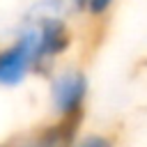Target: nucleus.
<instances>
[{
	"mask_svg": "<svg viewBox=\"0 0 147 147\" xmlns=\"http://www.w3.org/2000/svg\"><path fill=\"white\" fill-rule=\"evenodd\" d=\"M28 76H39L37 28L18 23L14 37L0 46V87H18Z\"/></svg>",
	"mask_w": 147,
	"mask_h": 147,
	"instance_id": "nucleus-1",
	"label": "nucleus"
},
{
	"mask_svg": "<svg viewBox=\"0 0 147 147\" xmlns=\"http://www.w3.org/2000/svg\"><path fill=\"white\" fill-rule=\"evenodd\" d=\"M90 78L80 67H57L48 76V101L55 119L83 124Z\"/></svg>",
	"mask_w": 147,
	"mask_h": 147,
	"instance_id": "nucleus-2",
	"label": "nucleus"
},
{
	"mask_svg": "<svg viewBox=\"0 0 147 147\" xmlns=\"http://www.w3.org/2000/svg\"><path fill=\"white\" fill-rule=\"evenodd\" d=\"M32 25L37 28V41H39V76L48 78L57 69V60L74 44L69 16H53Z\"/></svg>",
	"mask_w": 147,
	"mask_h": 147,
	"instance_id": "nucleus-3",
	"label": "nucleus"
},
{
	"mask_svg": "<svg viewBox=\"0 0 147 147\" xmlns=\"http://www.w3.org/2000/svg\"><path fill=\"white\" fill-rule=\"evenodd\" d=\"M53 16H69V2L67 0H32L25 11L21 14L23 25H32L39 23L44 18H53Z\"/></svg>",
	"mask_w": 147,
	"mask_h": 147,
	"instance_id": "nucleus-4",
	"label": "nucleus"
},
{
	"mask_svg": "<svg viewBox=\"0 0 147 147\" xmlns=\"http://www.w3.org/2000/svg\"><path fill=\"white\" fill-rule=\"evenodd\" d=\"M74 147H117L115 138L101 131H90V133H80L78 140L74 142Z\"/></svg>",
	"mask_w": 147,
	"mask_h": 147,
	"instance_id": "nucleus-5",
	"label": "nucleus"
},
{
	"mask_svg": "<svg viewBox=\"0 0 147 147\" xmlns=\"http://www.w3.org/2000/svg\"><path fill=\"white\" fill-rule=\"evenodd\" d=\"M117 0H90V7H87V18H92V21H99V18H103L110 9H113V5H115Z\"/></svg>",
	"mask_w": 147,
	"mask_h": 147,
	"instance_id": "nucleus-6",
	"label": "nucleus"
},
{
	"mask_svg": "<svg viewBox=\"0 0 147 147\" xmlns=\"http://www.w3.org/2000/svg\"><path fill=\"white\" fill-rule=\"evenodd\" d=\"M67 2H69V14H74V16H85L87 14L90 0H67Z\"/></svg>",
	"mask_w": 147,
	"mask_h": 147,
	"instance_id": "nucleus-7",
	"label": "nucleus"
},
{
	"mask_svg": "<svg viewBox=\"0 0 147 147\" xmlns=\"http://www.w3.org/2000/svg\"><path fill=\"white\" fill-rule=\"evenodd\" d=\"M0 147H34V142H32V138H30V133H28L25 138H14V140H9V142H2Z\"/></svg>",
	"mask_w": 147,
	"mask_h": 147,
	"instance_id": "nucleus-8",
	"label": "nucleus"
}]
</instances>
